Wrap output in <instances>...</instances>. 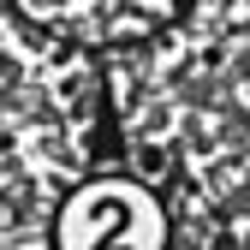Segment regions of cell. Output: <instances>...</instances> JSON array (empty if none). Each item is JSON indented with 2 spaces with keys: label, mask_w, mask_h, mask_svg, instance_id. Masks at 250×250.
<instances>
[{
  "label": "cell",
  "mask_w": 250,
  "mask_h": 250,
  "mask_svg": "<svg viewBox=\"0 0 250 250\" xmlns=\"http://www.w3.org/2000/svg\"><path fill=\"white\" fill-rule=\"evenodd\" d=\"M36 42L78 60H143L197 24L208 0H0Z\"/></svg>",
  "instance_id": "obj_1"
}]
</instances>
